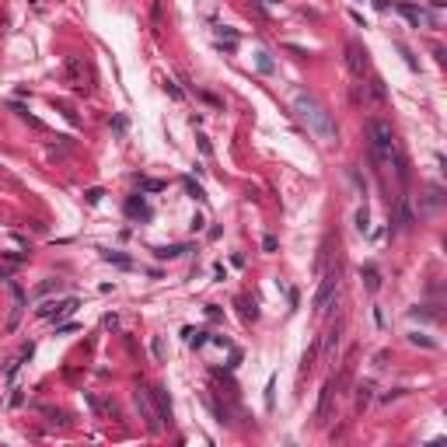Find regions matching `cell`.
<instances>
[{"instance_id": "cell-9", "label": "cell", "mask_w": 447, "mask_h": 447, "mask_svg": "<svg viewBox=\"0 0 447 447\" xmlns=\"http://www.w3.org/2000/svg\"><path fill=\"white\" fill-rule=\"evenodd\" d=\"M67 84L84 87V60L80 56H67Z\"/></svg>"}, {"instance_id": "cell-18", "label": "cell", "mask_w": 447, "mask_h": 447, "mask_svg": "<svg viewBox=\"0 0 447 447\" xmlns=\"http://www.w3.org/2000/svg\"><path fill=\"white\" fill-rule=\"evenodd\" d=\"M371 217H367V206H360V210H357V231H367V227H371Z\"/></svg>"}, {"instance_id": "cell-13", "label": "cell", "mask_w": 447, "mask_h": 447, "mask_svg": "<svg viewBox=\"0 0 447 447\" xmlns=\"http://www.w3.org/2000/svg\"><path fill=\"white\" fill-rule=\"evenodd\" d=\"M273 405H276V377L266 381V412H273Z\"/></svg>"}, {"instance_id": "cell-14", "label": "cell", "mask_w": 447, "mask_h": 447, "mask_svg": "<svg viewBox=\"0 0 447 447\" xmlns=\"http://www.w3.org/2000/svg\"><path fill=\"white\" fill-rule=\"evenodd\" d=\"M398 11H402V14H405V18H409V21H412V25L419 28V21H423V14H419V11H416L412 4H398Z\"/></svg>"}, {"instance_id": "cell-20", "label": "cell", "mask_w": 447, "mask_h": 447, "mask_svg": "<svg viewBox=\"0 0 447 447\" xmlns=\"http://www.w3.org/2000/svg\"><path fill=\"white\" fill-rule=\"evenodd\" d=\"M185 189H189V196H192V199H199V203H203V199H206V196H203V189H199V185H192V182H185Z\"/></svg>"}, {"instance_id": "cell-4", "label": "cell", "mask_w": 447, "mask_h": 447, "mask_svg": "<svg viewBox=\"0 0 447 447\" xmlns=\"http://www.w3.org/2000/svg\"><path fill=\"white\" fill-rule=\"evenodd\" d=\"M332 391H336V384H332V381H325V384H321V391H318V409H314V423H318V426H325V423H328V412H332Z\"/></svg>"}, {"instance_id": "cell-21", "label": "cell", "mask_w": 447, "mask_h": 447, "mask_svg": "<svg viewBox=\"0 0 447 447\" xmlns=\"http://www.w3.org/2000/svg\"><path fill=\"white\" fill-rule=\"evenodd\" d=\"M164 87H168V94H171V98H175V101H178V98H182V91H178V84H171V80H168V84H164Z\"/></svg>"}, {"instance_id": "cell-24", "label": "cell", "mask_w": 447, "mask_h": 447, "mask_svg": "<svg viewBox=\"0 0 447 447\" xmlns=\"http://www.w3.org/2000/svg\"><path fill=\"white\" fill-rule=\"evenodd\" d=\"M101 199V189H87V203H98Z\"/></svg>"}, {"instance_id": "cell-5", "label": "cell", "mask_w": 447, "mask_h": 447, "mask_svg": "<svg viewBox=\"0 0 447 447\" xmlns=\"http://www.w3.org/2000/svg\"><path fill=\"white\" fill-rule=\"evenodd\" d=\"M77 304H80L77 297H67V300H60V304H56V300H46V304L39 307V318H63V314L77 311Z\"/></svg>"}, {"instance_id": "cell-7", "label": "cell", "mask_w": 447, "mask_h": 447, "mask_svg": "<svg viewBox=\"0 0 447 447\" xmlns=\"http://www.w3.org/2000/svg\"><path fill=\"white\" fill-rule=\"evenodd\" d=\"M346 67H350L353 77H364V70H367V53L360 49V42H350L346 46Z\"/></svg>"}, {"instance_id": "cell-3", "label": "cell", "mask_w": 447, "mask_h": 447, "mask_svg": "<svg viewBox=\"0 0 447 447\" xmlns=\"http://www.w3.org/2000/svg\"><path fill=\"white\" fill-rule=\"evenodd\" d=\"M336 287H339V269H328L325 276H321V283H318V290H314V314H325L328 311V304L336 297Z\"/></svg>"}, {"instance_id": "cell-19", "label": "cell", "mask_w": 447, "mask_h": 447, "mask_svg": "<svg viewBox=\"0 0 447 447\" xmlns=\"http://www.w3.org/2000/svg\"><path fill=\"white\" fill-rule=\"evenodd\" d=\"M371 384H360V398H357V402H360V409H364V405H367V402H371Z\"/></svg>"}, {"instance_id": "cell-17", "label": "cell", "mask_w": 447, "mask_h": 447, "mask_svg": "<svg viewBox=\"0 0 447 447\" xmlns=\"http://www.w3.org/2000/svg\"><path fill=\"white\" fill-rule=\"evenodd\" d=\"M259 56V70L262 74H273V60H269V53H255Z\"/></svg>"}, {"instance_id": "cell-12", "label": "cell", "mask_w": 447, "mask_h": 447, "mask_svg": "<svg viewBox=\"0 0 447 447\" xmlns=\"http://www.w3.org/2000/svg\"><path fill=\"white\" fill-rule=\"evenodd\" d=\"M412 224V210H409V199H398V227H409Z\"/></svg>"}, {"instance_id": "cell-15", "label": "cell", "mask_w": 447, "mask_h": 447, "mask_svg": "<svg viewBox=\"0 0 447 447\" xmlns=\"http://www.w3.org/2000/svg\"><path fill=\"white\" fill-rule=\"evenodd\" d=\"M101 259H105V262H116V266H130V259L119 255V252H101Z\"/></svg>"}, {"instance_id": "cell-10", "label": "cell", "mask_w": 447, "mask_h": 447, "mask_svg": "<svg viewBox=\"0 0 447 447\" xmlns=\"http://www.w3.org/2000/svg\"><path fill=\"white\" fill-rule=\"evenodd\" d=\"M189 248L185 245H168V248H154V255L157 259H178V255H185Z\"/></svg>"}, {"instance_id": "cell-22", "label": "cell", "mask_w": 447, "mask_h": 447, "mask_svg": "<svg viewBox=\"0 0 447 447\" xmlns=\"http://www.w3.org/2000/svg\"><path fill=\"white\" fill-rule=\"evenodd\" d=\"M409 339H412V343H419V346H433V343H430V339H426V336H419V332H412V336H409Z\"/></svg>"}, {"instance_id": "cell-23", "label": "cell", "mask_w": 447, "mask_h": 447, "mask_svg": "<svg viewBox=\"0 0 447 447\" xmlns=\"http://www.w3.org/2000/svg\"><path fill=\"white\" fill-rule=\"evenodd\" d=\"M154 357L164 360V343H161V339H154Z\"/></svg>"}, {"instance_id": "cell-2", "label": "cell", "mask_w": 447, "mask_h": 447, "mask_svg": "<svg viewBox=\"0 0 447 447\" xmlns=\"http://www.w3.org/2000/svg\"><path fill=\"white\" fill-rule=\"evenodd\" d=\"M367 140H371V154L377 161H391L395 154V130L388 119H371L367 123Z\"/></svg>"}, {"instance_id": "cell-6", "label": "cell", "mask_w": 447, "mask_h": 447, "mask_svg": "<svg viewBox=\"0 0 447 447\" xmlns=\"http://www.w3.org/2000/svg\"><path fill=\"white\" fill-rule=\"evenodd\" d=\"M137 409H140V416L147 419V430L150 433H161V419H157V409L147 402V391L144 388H137Z\"/></svg>"}, {"instance_id": "cell-1", "label": "cell", "mask_w": 447, "mask_h": 447, "mask_svg": "<svg viewBox=\"0 0 447 447\" xmlns=\"http://www.w3.org/2000/svg\"><path fill=\"white\" fill-rule=\"evenodd\" d=\"M294 112H297V119L321 140V144H336L339 140V130H336V119H332V112L314 98V94H307V91H297L294 94Z\"/></svg>"}, {"instance_id": "cell-8", "label": "cell", "mask_w": 447, "mask_h": 447, "mask_svg": "<svg viewBox=\"0 0 447 447\" xmlns=\"http://www.w3.org/2000/svg\"><path fill=\"white\" fill-rule=\"evenodd\" d=\"M150 395H154V402H157V419H161V426L171 423V398H168V391H164V388H150Z\"/></svg>"}, {"instance_id": "cell-11", "label": "cell", "mask_w": 447, "mask_h": 447, "mask_svg": "<svg viewBox=\"0 0 447 447\" xmlns=\"http://www.w3.org/2000/svg\"><path fill=\"white\" fill-rule=\"evenodd\" d=\"M339 336H343V328L336 325V328L328 332V339H325V357H328V360H332V357H336V350H339Z\"/></svg>"}, {"instance_id": "cell-16", "label": "cell", "mask_w": 447, "mask_h": 447, "mask_svg": "<svg viewBox=\"0 0 447 447\" xmlns=\"http://www.w3.org/2000/svg\"><path fill=\"white\" fill-rule=\"evenodd\" d=\"M364 280H367V290H377V287H381V276H377V269H367V273H364Z\"/></svg>"}]
</instances>
